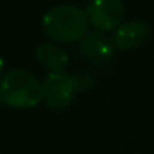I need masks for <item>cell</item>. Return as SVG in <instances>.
Masks as SVG:
<instances>
[{"label": "cell", "instance_id": "7", "mask_svg": "<svg viewBox=\"0 0 154 154\" xmlns=\"http://www.w3.org/2000/svg\"><path fill=\"white\" fill-rule=\"evenodd\" d=\"M37 61L43 68H47L48 73H57V71H65L68 66V53L61 45L55 42H45L37 47L35 51Z\"/></svg>", "mask_w": 154, "mask_h": 154}, {"label": "cell", "instance_id": "2", "mask_svg": "<svg viewBox=\"0 0 154 154\" xmlns=\"http://www.w3.org/2000/svg\"><path fill=\"white\" fill-rule=\"evenodd\" d=\"M0 100L17 109L35 108L43 101L42 81L27 70H10L0 80Z\"/></svg>", "mask_w": 154, "mask_h": 154}, {"label": "cell", "instance_id": "8", "mask_svg": "<svg viewBox=\"0 0 154 154\" xmlns=\"http://www.w3.org/2000/svg\"><path fill=\"white\" fill-rule=\"evenodd\" d=\"M73 81L75 86H76V91H86L90 88H93L94 83H96V80L86 71H80V73L73 75Z\"/></svg>", "mask_w": 154, "mask_h": 154}, {"label": "cell", "instance_id": "1", "mask_svg": "<svg viewBox=\"0 0 154 154\" xmlns=\"http://www.w3.org/2000/svg\"><path fill=\"white\" fill-rule=\"evenodd\" d=\"M86 12L76 5H57L42 18L45 35L55 43H75L88 33Z\"/></svg>", "mask_w": 154, "mask_h": 154}, {"label": "cell", "instance_id": "5", "mask_svg": "<svg viewBox=\"0 0 154 154\" xmlns=\"http://www.w3.org/2000/svg\"><path fill=\"white\" fill-rule=\"evenodd\" d=\"M151 37V28L143 20H128L123 22L114 30L113 45L118 50H136L141 48Z\"/></svg>", "mask_w": 154, "mask_h": 154}, {"label": "cell", "instance_id": "3", "mask_svg": "<svg viewBox=\"0 0 154 154\" xmlns=\"http://www.w3.org/2000/svg\"><path fill=\"white\" fill-rule=\"evenodd\" d=\"M42 91H43V103L50 109H65L71 104L76 94L73 75H68L66 71L48 73L42 81Z\"/></svg>", "mask_w": 154, "mask_h": 154}, {"label": "cell", "instance_id": "9", "mask_svg": "<svg viewBox=\"0 0 154 154\" xmlns=\"http://www.w3.org/2000/svg\"><path fill=\"white\" fill-rule=\"evenodd\" d=\"M4 66H5V63H4V58L0 57V78H2V75H4Z\"/></svg>", "mask_w": 154, "mask_h": 154}, {"label": "cell", "instance_id": "4", "mask_svg": "<svg viewBox=\"0 0 154 154\" xmlns=\"http://www.w3.org/2000/svg\"><path fill=\"white\" fill-rule=\"evenodd\" d=\"M88 23L98 32H114L124 20L123 0H91L86 7Z\"/></svg>", "mask_w": 154, "mask_h": 154}, {"label": "cell", "instance_id": "6", "mask_svg": "<svg viewBox=\"0 0 154 154\" xmlns=\"http://www.w3.org/2000/svg\"><path fill=\"white\" fill-rule=\"evenodd\" d=\"M78 50L86 60L93 61L96 65H101L113 58L114 45L101 32H94V33H86L81 38Z\"/></svg>", "mask_w": 154, "mask_h": 154}]
</instances>
